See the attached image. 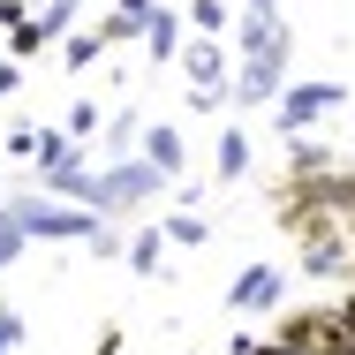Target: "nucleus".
<instances>
[{
    "label": "nucleus",
    "instance_id": "9b49d317",
    "mask_svg": "<svg viewBox=\"0 0 355 355\" xmlns=\"http://www.w3.org/2000/svg\"><path fill=\"white\" fill-rule=\"evenodd\" d=\"M219 182H242V174H250V137H242V129H219Z\"/></svg>",
    "mask_w": 355,
    "mask_h": 355
},
{
    "label": "nucleus",
    "instance_id": "393cba45",
    "mask_svg": "<svg viewBox=\"0 0 355 355\" xmlns=\"http://www.w3.org/2000/svg\"><path fill=\"white\" fill-rule=\"evenodd\" d=\"M23 348V318H15V310H0V355H15Z\"/></svg>",
    "mask_w": 355,
    "mask_h": 355
},
{
    "label": "nucleus",
    "instance_id": "c85d7f7f",
    "mask_svg": "<svg viewBox=\"0 0 355 355\" xmlns=\"http://www.w3.org/2000/svg\"><path fill=\"white\" fill-rule=\"evenodd\" d=\"M257 355H302V348H280V340H257Z\"/></svg>",
    "mask_w": 355,
    "mask_h": 355
},
{
    "label": "nucleus",
    "instance_id": "6ab92c4d",
    "mask_svg": "<svg viewBox=\"0 0 355 355\" xmlns=\"http://www.w3.org/2000/svg\"><path fill=\"white\" fill-rule=\"evenodd\" d=\"M98 53H106V38H98V31H83V38H69V53H61V61H69V69H91Z\"/></svg>",
    "mask_w": 355,
    "mask_h": 355
},
{
    "label": "nucleus",
    "instance_id": "9d476101",
    "mask_svg": "<svg viewBox=\"0 0 355 355\" xmlns=\"http://www.w3.org/2000/svg\"><path fill=\"white\" fill-rule=\"evenodd\" d=\"M144 159H151V166L174 182V174L189 166V151H182V129H166V121H159V129H144Z\"/></svg>",
    "mask_w": 355,
    "mask_h": 355
},
{
    "label": "nucleus",
    "instance_id": "39448f33",
    "mask_svg": "<svg viewBox=\"0 0 355 355\" xmlns=\"http://www.w3.org/2000/svg\"><path fill=\"white\" fill-rule=\"evenodd\" d=\"M280 295H287L280 265H242V280L227 287V302H234L242 318H265V310H280Z\"/></svg>",
    "mask_w": 355,
    "mask_h": 355
},
{
    "label": "nucleus",
    "instance_id": "f257e3e1",
    "mask_svg": "<svg viewBox=\"0 0 355 355\" xmlns=\"http://www.w3.org/2000/svg\"><path fill=\"white\" fill-rule=\"evenodd\" d=\"M8 219H15L31 242H98V227H106L91 205H61V197H15Z\"/></svg>",
    "mask_w": 355,
    "mask_h": 355
},
{
    "label": "nucleus",
    "instance_id": "423d86ee",
    "mask_svg": "<svg viewBox=\"0 0 355 355\" xmlns=\"http://www.w3.org/2000/svg\"><path fill=\"white\" fill-rule=\"evenodd\" d=\"M280 91H287V53L242 61V76H234V98H242V106H280Z\"/></svg>",
    "mask_w": 355,
    "mask_h": 355
},
{
    "label": "nucleus",
    "instance_id": "a878e982",
    "mask_svg": "<svg viewBox=\"0 0 355 355\" xmlns=\"http://www.w3.org/2000/svg\"><path fill=\"white\" fill-rule=\"evenodd\" d=\"M8 151H15V159H31V151H38V129H31V121H15V129H8Z\"/></svg>",
    "mask_w": 355,
    "mask_h": 355
},
{
    "label": "nucleus",
    "instance_id": "5701e85b",
    "mask_svg": "<svg viewBox=\"0 0 355 355\" xmlns=\"http://www.w3.org/2000/svg\"><path fill=\"white\" fill-rule=\"evenodd\" d=\"M91 250H98V257H129V234H121V227H98V242H91Z\"/></svg>",
    "mask_w": 355,
    "mask_h": 355
},
{
    "label": "nucleus",
    "instance_id": "bb28decb",
    "mask_svg": "<svg viewBox=\"0 0 355 355\" xmlns=\"http://www.w3.org/2000/svg\"><path fill=\"white\" fill-rule=\"evenodd\" d=\"M23 91V61H0V98H15Z\"/></svg>",
    "mask_w": 355,
    "mask_h": 355
},
{
    "label": "nucleus",
    "instance_id": "a211bd4d",
    "mask_svg": "<svg viewBox=\"0 0 355 355\" xmlns=\"http://www.w3.org/2000/svg\"><path fill=\"white\" fill-rule=\"evenodd\" d=\"M189 23H197V38H219L227 31V0H189Z\"/></svg>",
    "mask_w": 355,
    "mask_h": 355
},
{
    "label": "nucleus",
    "instance_id": "6e6552de",
    "mask_svg": "<svg viewBox=\"0 0 355 355\" xmlns=\"http://www.w3.org/2000/svg\"><path fill=\"white\" fill-rule=\"evenodd\" d=\"M38 182H46V189H53L61 205H91V197H98V174H91V159H83V151H76L69 166H53V174H38Z\"/></svg>",
    "mask_w": 355,
    "mask_h": 355
},
{
    "label": "nucleus",
    "instance_id": "ddd939ff",
    "mask_svg": "<svg viewBox=\"0 0 355 355\" xmlns=\"http://www.w3.org/2000/svg\"><path fill=\"white\" fill-rule=\"evenodd\" d=\"M31 159H38V174H53V166L76 159V137H69V129H38V151H31Z\"/></svg>",
    "mask_w": 355,
    "mask_h": 355
},
{
    "label": "nucleus",
    "instance_id": "f03ea898",
    "mask_svg": "<svg viewBox=\"0 0 355 355\" xmlns=\"http://www.w3.org/2000/svg\"><path fill=\"white\" fill-rule=\"evenodd\" d=\"M159 182H166V174H159L144 151H137V159H106V166H98V197H91V212H98V219H106V212H137Z\"/></svg>",
    "mask_w": 355,
    "mask_h": 355
},
{
    "label": "nucleus",
    "instance_id": "f3484780",
    "mask_svg": "<svg viewBox=\"0 0 355 355\" xmlns=\"http://www.w3.org/2000/svg\"><path fill=\"white\" fill-rule=\"evenodd\" d=\"M8 46H15V61H38V53H46V46H53V31H46V23H38V15H31V23H23V31H15V38H8Z\"/></svg>",
    "mask_w": 355,
    "mask_h": 355
},
{
    "label": "nucleus",
    "instance_id": "1a4fd4ad",
    "mask_svg": "<svg viewBox=\"0 0 355 355\" xmlns=\"http://www.w3.org/2000/svg\"><path fill=\"white\" fill-rule=\"evenodd\" d=\"M151 15H159V0H114V15L98 23V38H106V46H121V38H144V31H151Z\"/></svg>",
    "mask_w": 355,
    "mask_h": 355
},
{
    "label": "nucleus",
    "instance_id": "dca6fc26",
    "mask_svg": "<svg viewBox=\"0 0 355 355\" xmlns=\"http://www.w3.org/2000/svg\"><path fill=\"white\" fill-rule=\"evenodd\" d=\"M159 227H166V242H182V250H197V242H212V227H205L197 212H166Z\"/></svg>",
    "mask_w": 355,
    "mask_h": 355
},
{
    "label": "nucleus",
    "instance_id": "0eeeda50",
    "mask_svg": "<svg viewBox=\"0 0 355 355\" xmlns=\"http://www.w3.org/2000/svg\"><path fill=\"white\" fill-rule=\"evenodd\" d=\"M182 69H189V83H197V91H219V98L234 91V69H227V46H219V38L182 46Z\"/></svg>",
    "mask_w": 355,
    "mask_h": 355
},
{
    "label": "nucleus",
    "instance_id": "aec40b11",
    "mask_svg": "<svg viewBox=\"0 0 355 355\" xmlns=\"http://www.w3.org/2000/svg\"><path fill=\"white\" fill-rule=\"evenodd\" d=\"M76 8H83V0H46V8H38V23H46V31L61 38V31L76 23Z\"/></svg>",
    "mask_w": 355,
    "mask_h": 355
},
{
    "label": "nucleus",
    "instance_id": "412c9836",
    "mask_svg": "<svg viewBox=\"0 0 355 355\" xmlns=\"http://www.w3.org/2000/svg\"><path fill=\"white\" fill-rule=\"evenodd\" d=\"M23 250H31V234H23V227H15V219H8V227H0V272H8V265H15V257H23Z\"/></svg>",
    "mask_w": 355,
    "mask_h": 355
},
{
    "label": "nucleus",
    "instance_id": "2eb2a0df",
    "mask_svg": "<svg viewBox=\"0 0 355 355\" xmlns=\"http://www.w3.org/2000/svg\"><path fill=\"white\" fill-rule=\"evenodd\" d=\"M137 144H144L137 114H114V121H106V151H114V159H137Z\"/></svg>",
    "mask_w": 355,
    "mask_h": 355
},
{
    "label": "nucleus",
    "instance_id": "4be33fe9",
    "mask_svg": "<svg viewBox=\"0 0 355 355\" xmlns=\"http://www.w3.org/2000/svg\"><path fill=\"white\" fill-rule=\"evenodd\" d=\"M91 129H98V106H91V98H76V106H69V137H91Z\"/></svg>",
    "mask_w": 355,
    "mask_h": 355
},
{
    "label": "nucleus",
    "instance_id": "f8f14e48",
    "mask_svg": "<svg viewBox=\"0 0 355 355\" xmlns=\"http://www.w3.org/2000/svg\"><path fill=\"white\" fill-rule=\"evenodd\" d=\"M144 53H151V61H174V53H182V23H174L166 8L151 15V31H144Z\"/></svg>",
    "mask_w": 355,
    "mask_h": 355
},
{
    "label": "nucleus",
    "instance_id": "4468645a",
    "mask_svg": "<svg viewBox=\"0 0 355 355\" xmlns=\"http://www.w3.org/2000/svg\"><path fill=\"white\" fill-rule=\"evenodd\" d=\"M159 250H166V227H137L129 234V265L137 272H159Z\"/></svg>",
    "mask_w": 355,
    "mask_h": 355
},
{
    "label": "nucleus",
    "instance_id": "20e7f679",
    "mask_svg": "<svg viewBox=\"0 0 355 355\" xmlns=\"http://www.w3.org/2000/svg\"><path fill=\"white\" fill-rule=\"evenodd\" d=\"M302 272H310V280H333V272H355V234H348V227L302 234Z\"/></svg>",
    "mask_w": 355,
    "mask_h": 355
},
{
    "label": "nucleus",
    "instance_id": "b1692460",
    "mask_svg": "<svg viewBox=\"0 0 355 355\" xmlns=\"http://www.w3.org/2000/svg\"><path fill=\"white\" fill-rule=\"evenodd\" d=\"M23 23H31V0H0V31H8V38H15V31H23Z\"/></svg>",
    "mask_w": 355,
    "mask_h": 355
},
{
    "label": "nucleus",
    "instance_id": "cd10ccee",
    "mask_svg": "<svg viewBox=\"0 0 355 355\" xmlns=\"http://www.w3.org/2000/svg\"><path fill=\"white\" fill-rule=\"evenodd\" d=\"M250 15H265V23H280V0H250Z\"/></svg>",
    "mask_w": 355,
    "mask_h": 355
},
{
    "label": "nucleus",
    "instance_id": "7ed1b4c3",
    "mask_svg": "<svg viewBox=\"0 0 355 355\" xmlns=\"http://www.w3.org/2000/svg\"><path fill=\"white\" fill-rule=\"evenodd\" d=\"M333 106H348V98H340V83H287L280 106H272V121H280L287 137H302V129H318Z\"/></svg>",
    "mask_w": 355,
    "mask_h": 355
}]
</instances>
